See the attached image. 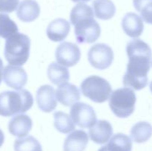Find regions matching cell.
Returning <instances> with one entry per match:
<instances>
[{"label":"cell","mask_w":152,"mask_h":151,"mask_svg":"<svg viewBox=\"0 0 152 151\" xmlns=\"http://www.w3.org/2000/svg\"><path fill=\"white\" fill-rule=\"evenodd\" d=\"M126 53L129 62L123 76V84L133 90H142L148 84L152 56L151 47L142 40L134 38L128 42Z\"/></svg>","instance_id":"6da1fadb"},{"label":"cell","mask_w":152,"mask_h":151,"mask_svg":"<svg viewBox=\"0 0 152 151\" xmlns=\"http://www.w3.org/2000/svg\"><path fill=\"white\" fill-rule=\"evenodd\" d=\"M34 97L28 90L4 91L0 93V115L10 117L23 113L32 107Z\"/></svg>","instance_id":"7a4b0ae2"},{"label":"cell","mask_w":152,"mask_h":151,"mask_svg":"<svg viewBox=\"0 0 152 151\" xmlns=\"http://www.w3.org/2000/svg\"><path fill=\"white\" fill-rule=\"evenodd\" d=\"M31 39L27 35L16 33L6 39L4 55L10 65L21 66L28 60Z\"/></svg>","instance_id":"3957f363"},{"label":"cell","mask_w":152,"mask_h":151,"mask_svg":"<svg viewBox=\"0 0 152 151\" xmlns=\"http://www.w3.org/2000/svg\"><path fill=\"white\" fill-rule=\"evenodd\" d=\"M136 102V94L132 89L121 87L111 93L109 107L117 117L127 118L134 111Z\"/></svg>","instance_id":"277c9868"},{"label":"cell","mask_w":152,"mask_h":151,"mask_svg":"<svg viewBox=\"0 0 152 151\" xmlns=\"http://www.w3.org/2000/svg\"><path fill=\"white\" fill-rule=\"evenodd\" d=\"M82 93L96 103H103L106 102L112 93L110 83L98 76H91L82 81Z\"/></svg>","instance_id":"5b68a950"},{"label":"cell","mask_w":152,"mask_h":151,"mask_svg":"<svg viewBox=\"0 0 152 151\" xmlns=\"http://www.w3.org/2000/svg\"><path fill=\"white\" fill-rule=\"evenodd\" d=\"M74 33L78 43H93L99 38L101 28L94 17H88L79 21L74 25Z\"/></svg>","instance_id":"8992f818"},{"label":"cell","mask_w":152,"mask_h":151,"mask_svg":"<svg viewBox=\"0 0 152 151\" xmlns=\"http://www.w3.org/2000/svg\"><path fill=\"white\" fill-rule=\"evenodd\" d=\"M88 59L92 67L97 70L109 68L114 61V52L111 47L103 43L94 44L88 53Z\"/></svg>","instance_id":"52a82bcc"},{"label":"cell","mask_w":152,"mask_h":151,"mask_svg":"<svg viewBox=\"0 0 152 151\" xmlns=\"http://www.w3.org/2000/svg\"><path fill=\"white\" fill-rule=\"evenodd\" d=\"M70 115L74 124L81 128H91L96 121V114L94 108L83 102L74 104Z\"/></svg>","instance_id":"ba28073f"},{"label":"cell","mask_w":152,"mask_h":151,"mask_svg":"<svg viewBox=\"0 0 152 151\" xmlns=\"http://www.w3.org/2000/svg\"><path fill=\"white\" fill-rule=\"evenodd\" d=\"M56 62L64 67H73L77 65L81 57V52L77 44L65 41L56 47L55 53Z\"/></svg>","instance_id":"9c48e42d"},{"label":"cell","mask_w":152,"mask_h":151,"mask_svg":"<svg viewBox=\"0 0 152 151\" xmlns=\"http://www.w3.org/2000/svg\"><path fill=\"white\" fill-rule=\"evenodd\" d=\"M3 80L6 85L15 90H22L28 81V75L19 66L7 65L3 69Z\"/></svg>","instance_id":"30bf717a"},{"label":"cell","mask_w":152,"mask_h":151,"mask_svg":"<svg viewBox=\"0 0 152 151\" xmlns=\"http://www.w3.org/2000/svg\"><path fill=\"white\" fill-rule=\"evenodd\" d=\"M37 102L39 108L43 112L54 110L57 105L54 88L48 84L41 86L37 92Z\"/></svg>","instance_id":"8fae6325"},{"label":"cell","mask_w":152,"mask_h":151,"mask_svg":"<svg viewBox=\"0 0 152 151\" xmlns=\"http://www.w3.org/2000/svg\"><path fill=\"white\" fill-rule=\"evenodd\" d=\"M33 121L31 117L25 114L15 115L9 121L8 130L13 136L23 138L28 136L32 129Z\"/></svg>","instance_id":"7c38bea8"},{"label":"cell","mask_w":152,"mask_h":151,"mask_svg":"<svg viewBox=\"0 0 152 151\" xmlns=\"http://www.w3.org/2000/svg\"><path fill=\"white\" fill-rule=\"evenodd\" d=\"M113 135V127L109 121L99 120L89 130V136L94 143L103 144L108 142Z\"/></svg>","instance_id":"4fadbf2b"},{"label":"cell","mask_w":152,"mask_h":151,"mask_svg":"<svg viewBox=\"0 0 152 151\" xmlns=\"http://www.w3.org/2000/svg\"><path fill=\"white\" fill-rule=\"evenodd\" d=\"M56 98L64 106H72L80 99V90L74 84L63 83L58 87Z\"/></svg>","instance_id":"5bb4252c"},{"label":"cell","mask_w":152,"mask_h":151,"mask_svg":"<svg viewBox=\"0 0 152 151\" xmlns=\"http://www.w3.org/2000/svg\"><path fill=\"white\" fill-rule=\"evenodd\" d=\"M122 27L126 34L132 38H137L142 35L144 24L140 16L137 13H128L122 20Z\"/></svg>","instance_id":"9a60e30c"},{"label":"cell","mask_w":152,"mask_h":151,"mask_svg":"<svg viewBox=\"0 0 152 151\" xmlns=\"http://www.w3.org/2000/svg\"><path fill=\"white\" fill-rule=\"evenodd\" d=\"M71 30L70 23L64 19H56L52 21L46 30L48 38L53 41H62L66 38Z\"/></svg>","instance_id":"2e32d148"},{"label":"cell","mask_w":152,"mask_h":151,"mask_svg":"<svg viewBox=\"0 0 152 151\" xmlns=\"http://www.w3.org/2000/svg\"><path fill=\"white\" fill-rule=\"evenodd\" d=\"M88 144V136L84 130H77L65 139L63 151H84Z\"/></svg>","instance_id":"e0dca14e"},{"label":"cell","mask_w":152,"mask_h":151,"mask_svg":"<svg viewBox=\"0 0 152 151\" xmlns=\"http://www.w3.org/2000/svg\"><path fill=\"white\" fill-rule=\"evenodd\" d=\"M40 14V7L35 0H23L19 4L16 16L23 22H31L36 20Z\"/></svg>","instance_id":"ac0fdd59"},{"label":"cell","mask_w":152,"mask_h":151,"mask_svg":"<svg viewBox=\"0 0 152 151\" xmlns=\"http://www.w3.org/2000/svg\"><path fill=\"white\" fill-rule=\"evenodd\" d=\"M131 138L123 133H117L111 136L108 143L99 148L98 151H132Z\"/></svg>","instance_id":"d6986e66"},{"label":"cell","mask_w":152,"mask_h":151,"mask_svg":"<svg viewBox=\"0 0 152 151\" xmlns=\"http://www.w3.org/2000/svg\"><path fill=\"white\" fill-rule=\"evenodd\" d=\"M92 5L95 16L101 20H108L116 13V7L111 0H94Z\"/></svg>","instance_id":"ffe728a7"},{"label":"cell","mask_w":152,"mask_h":151,"mask_svg":"<svg viewBox=\"0 0 152 151\" xmlns=\"http://www.w3.org/2000/svg\"><path fill=\"white\" fill-rule=\"evenodd\" d=\"M48 77L55 85H60L67 82L70 78V73L65 67L56 62H52L48 68Z\"/></svg>","instance_id":"44dd1931"},{"label":"cell","mask_w":152,"mask_h":151,"mask_svg":"<svg viewBox=\"0 0 152 151\" xmlns=\"http://www.w3.org/2000/svg\"><path fill=\"white\" fill-rule=\"evenodd\" d=\"M151 136L152 126L147 121H139L131 129V137L136 143H144L149 140Z\"/></svg>","instance_id":"7402d4cb"},{"label":"cell","mask_w":152,"mask_h":151,"mask_svg":"<svg viewBox=\"0 0 152 151\" xmlns=\"http://www.w3.org/2000/svg\"><path fill=\"white\" fill-rule=\"evenodd\" d=\"M54 127L59 133L68 134L75 129V124L66 113L58 111L53 114Z\"/></svg>","instance_id":"603a6c76"},{"label":"cell","mask_w":152,"mask_h":151,"mask_svg":"<svg viewBox=\"0 0 152 151\" xmlns=\"http://www.w3.org/2000/svg\"><path fill=\"white\" fill-rule=\"evenodd\" d=\"M15 151H42L39 141L34 136L19 138L14 142Z\"/></svg>","instance_id":"cb8c5ba5"},{"label":"cell","mask_w":152,"mask_h":151,"mask_svg":"<svg viewBox=\"0 0 152 151\" xmlns=\"http://www.w3.org/2000/svg\"><path fill=\"white\" fill-rule=\"evenodd\" d=\"M88 17H94V10L89 5L80 3L73 7L70 14V21L73 25L83 19Z\"/></svg>","instance_id":"d4e9b609"},{"label":"cell","mask_w":152,"mask_h":151,"mask_svg":"<svg viewBox=\"0 0 152 151\" xmlns=\"http://www.w3.org/2000/svg\"><path fill=\"white\" fill-rule=\"evenodd\" d=\"M18 26L8 15L0 13V36L7 39L13 34L18 33Z\"/></svg>","instance_id":"484cf974"},{"label":"cell","mask_w":152,"mask_h":151,"mask_svg":"<svg viewBox=\"0 0 152 151\" xmlns=\"http://www.w3.org/2000/svg\"><path fill=\"white\" fill-rule=\"evenodd\" d=\"M133 4L142 19L152 25V0H133Z\"/></svg>","instance_id":"4316f807"},{"label":"cell","mask_w":152,"mask_h":151,"mask_svg":"<svg viewBox=\"0 0 152 151\" xmlns=\"http://www.w3.org/2000/svg\"><path fill=\"white\" fill-rule=\"evenodd\" d=\"M19 0H0V13H12L16 10Z\"/></svg>","instance_id":"83f0119b"},{"label":"cell","mask_w":152,"mask_h":151,"mask_svg":"<svg viewBox=\"0 0 152 151\" xmlns=\"http://www.w3.org/2000/svg\"><path fill=\"white\" fill-rule=\"evenodd\" d=\"M4 133L2 132V130L0 129V147L2 146L3 143H4Z\"/></svg>","instance_id":"f1b7e54d"},{"label":"cell","mask_w":152,"mask_h":151,"mask_svg":"<svg viewBox=\"0 0 152 151\" xmlns=\"http://www.w3.org/2000/svg\"><path fill=\"white\" fill-rule=\"evenodd\" d=\"M2 71H3V62L0 58V84L1 82V78H2Z\"/></svg>","instance_id":"f546056e"},{"label":"cell","mask_w":152,"mask_h":151,"mask_svg":"<svg viewBox=\"0 0 152 151\" xmlns=\"http://www.w3.org/2000/svg\"><path fill=\"white\" fill-rule=\"evenodd\" d=\"M74 2H86V1H89L91 0H72Z\"/></svg>","instance_id":"4dcf8cb0"},{"label":"cell","mask_w":152,"mask_h":151,"mask_svg":"<svg viewBox=\"0 0 152 151\" xmlns=\"http://www.w3.org/2000/svg\"><path fill=\"white\" fill-rule=\"evenodd\" d=\"M150 90H151V92L152 93V81L151 82V84H150Z\"/></svg>","instance_id":"1f68e13d"},{"label":"cell","mask_w":152,"mask_h":151,"mask_svg":"<svg viewBox=\"0 0 152 151\" xmlns=\"http://www.w3.org/2000/svg\"><path fill=\"white\" fill-rule=\"evenodd\" d=\"M151 64H152V62H151Z\"/></svg>","instance_id":"d6a6232c"}]
</instances>
